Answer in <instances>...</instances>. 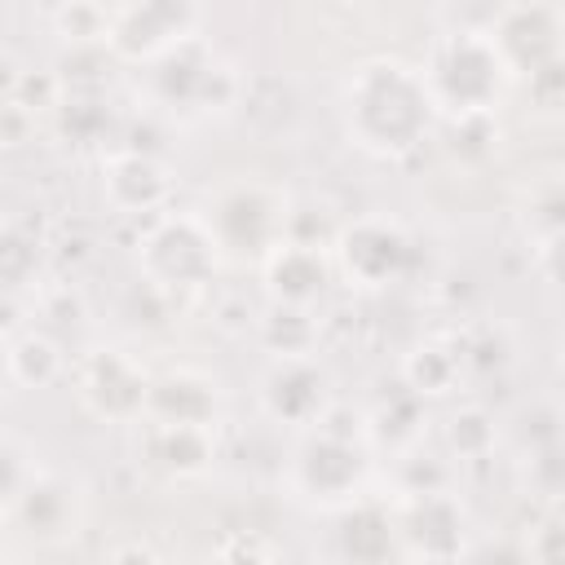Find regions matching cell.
<instances>
[{"instance_id": "cell-38", "label": "cell", "mask_w": 565, "mask_h": 565, "mask_svg": "<svg viewBox=\"0 0 565 565\" xmlns=\"http://www.w3.org/2000/svg\"><path fill=\"white\" fill-rule=\"evenodd\" d=\"M561 371H565V340H561Z\"/></svg>"}, {"instance_id": "cell-35", "label": "cell", "mask_w": 565, "mask_h": 565, "mask_svg": "<svg viewBox=\"0 0 565 565\" xmlns=\"http://www.w3.org/2000/svg\"><path fill=\"white\" fill-rule=\"evenodd\" d=\"M539 265H543V274H547L552 282H561V287H565V234H556V238H547V243H543Z\"/></svg>"}, {"instance_id": "cell-9", "label": "cell", "mask_w": 565, "mask_h": 565, "mask_svg": "<svg viewBox=\"0 0 565 565\" xmlns=\"http://www.w3.org/2000/svg\"><path fill=\"white\" fill-rule=\"evenodd\" d=\"M463 530H468V516L446 490L415 494L411 508H406V521H402V539L424 561H437V565H446L463 552Z\"/></svg>"}, {"instance_id": "cell-27", "label": "cell", "mask_w": 565, "mask_h": 565, "mask_svg": "<svg viewBox=\"0 0 565 565\" xmlns=\"http://www.w3.org/2000/svg\"><path fill=\"white\" fill-rule=\"evenodd\" d=\"M530 486L543 499H565V446H547L530 455Z\"/></svg>"}, {"instance_id": "cell-15", "label": "cell", "mask_w": 565, "mask_h": 565, "mask_svg": "<svg viewBox=\"0 0 565 565\" xmlns=\"http://www.w3.org/2000/svg\"><path fill=\"white\" fill-rule=\"evenodd\" d=\"M402 530L393 525V516L375 503H358L340 516L335 525V547L349 565H388L397 552Z\"/></svg>"}, {"instance_id": "cell-33", "label": "cell", "mask_w": 565, "mask_h": 565, "mask_svg": "<svg viewBox=\"0 0 565 565\" xmlns=\"http://www.w3.org/2000/svg\"><path fill=\"white\" fill-rule=\"evenodd\" d=\"M0 265H4V282L9 287H18L22 278H26V269H35V252H31V243L18 234V230H9L4 234V247H0Z\"/></svg>"}, {"instance_id": "cell-23", "label": "cell", "mask_w": 565, "mask_h": 565, "mask_svg": "<svg viewBox=\"0 0 565 565\" xmlns=\"http://www.w3.org/2000/svg\"><path fill=\"white\" fill-rule=\"evenodd\" d=\"M57 115H62V132L75 137V141H97L110 128V110L97 93H71L57 106Z\"/></svg>"}, {"instance_id": "cell-34", "label": "cell", "mask_w": 565, "mask_h": 565, "mask_svg": "<svg viewBox=\"0 0 565 565\" xmlns=\"http://www.w3.org/2000/svg\"><path fill=\"white\" fill-rule=\"evenodd\" d=\"M26 128H31V110H22L18 102H4L0 106V137H4V146H22Z\"/></svg>"}, {"instance_id": "cell-17", "label": "cell", "mask_w": 565, "mask_h": 565, "mask_svg": "<svg viewBox=\"0 0 565 565\" xmlns=\"http://www.w3.org/2000/svg\"><path fill=\"white\" fill-rule=\"evenodd\" d=\"M212 75H216V62L207 53H199L194 44H172L159 57L150 84H154L159 102H168V106H203Z\"/></svg>"}, {"instance_id": "cell-10", "label": "cell", "mask_w": 565, "mask_h": 565, "mask_svg": "<svg viewBox=\"0 0 565 565\" xmlns=\"http://www.w3.org/2000/svg\"><path fill=\"white\" fill-rule=\"evenodd\" d=\"M362 468L366 459L353 446V437H335V433H313L296 455V481L318 499L349 494L362 481Z\"/></svg>"}, {"instance_id": "cell-1", "label": "cell", "mask_w": 565, "mask_h": 565, "mask_svg": "<svg viewBox=\"0 0 565 565\" xmlns=\"http://www.w3.org/2000/svg\"><path fill=\"white\" fill-rule=\"evenodd\" d=\"M433 119V88L402 62H366L349 84V132L375 154L411 150Z\"/></svg>"}, {"instance_id": "cell-14", "label": "cell", "mask_w": 565, "mask_h": 565, "mask_svg": "<svg viewBox=\"0 0 565 565\" xmlns=\"http://www.w3.org/2000/svg\"><path fill=\"white\" fill-rule=\"evenodd\" d=\"M146 415H154V424H194V428H207L216 419V388H212V380H203L194 371L159 375L150 384Z\"/></svg>"}, {"instance_id": "cell-21", "label": "cell", "mask_w": 565, "mask_h": 565, "mask_svg": "<svg viewBox=\"0 0 565 565\" xmlns=\"http://www.w3.org/2000/svg\"><path fill=\"white\" fill-rule=\"evenodd\" d=\"M459 375V353L441 349V344H415L402 362V380L415 397H433V393H446Z\"/></svg>"}, {"instance_id": "cell-3", "label": "cell", "mask_w": 565, "mask_h": 565, "mask_svg": "<svg viewBox=\"0 0 565 565\" xmlns=\"http://www.w3.org/2000/svg\"><path fill=\"white\" fill-rule=\"evenodd\" d=\"M146 278L159 287H194L216 269V238L199 216H163L141 243Z\"/></svg>"}, {"instance_id": "cell-32", "label": "cell", "mask_w": 565, "mask_h": 565, "mask_svg": "<svg viewBox=\"0 0 565 565\" xmlns=\"http://www.w3.org/2000/svg\"><path fill=\"white\" fill-rule=\"evenodd\" d=\"M468 565H530V556H525V543L499 534V539H481L468 552Z\"/></svg>"}, {"instance_id": "cell-18", "label": "cell", "mask_w": 565, "mask_h": 565, "mask_svg": "<svg viewBox=\"0 0 565 565\" xmlns=\"http://www.w3.org/2000/svg\"><path fill=\"white\" fill-rule=\"evenodd\" d=\"M150 459L172 477H199L212 463V433L194 424H154L146 441Z\"/></svg>"}, {"instance_id": "cell-29", "label": "cell", "mask_w": 565, "mask_h": 565, "mask_svg": "<svg viewBox=\"0 0 565 565\" xmlns=\"http://www.w3.org/2000/svg\"><path fill=\"white\" fill-rule=\"evenodd\" d=\"M525 556L530 565H565V521L547 516L543 525H534L525 539Z\"/></svg>"}, {"instance_id": "cell-19", "label": "cell", "mask_w": 565, "mask_h": 565, "mask_svg": "<svg viewBox=\"0 0 565 565\" xmlns=\"http://www.w3.org/2000/svg\"><path fill=\"white\" fill-rule=\"evenodd\" d=\"M4 366H9V380H13V384H22V388H44V384L57 380L62 353H57V344H53L44 331H22V335L9 340Z\"/></svg>"}, {"instance_id": "cell-28", "label": "cell", "mask_w": 565, "mask_h": 565, "mask_svg": "<svg viewBox=\"0 0 565 565\" xmlns=\"http://www.w3.org/2000/svg\"><path fill=\"white\" fill-rule=\"evenodd\" d=\"M508 358H512V344H508V335L494 331V327H486L481 335H472V340L463 344V353H459V362H468L472 371H503Z\"/></svg>"}, {"instance_id": "cell-25", "label": "cell", "mask_w": 565, "mask_h": 565, "mask_svg": "<svg viewBox=\"0 0 565 565\" xmlns=\"http://www.w3.org/2000/svg\"><path fill=\"white\" fill-rule=\"evenodd\" d=\"M516 437L521 446L534 455V450H547V446H565V415L552 406V402H539L521 415L516 424Z\"/></svg>"}, {"instance_id": "cell-8", "label": "cell", "mask_w": 565, "mask_h": 565, "mask_svg": "<svg viewBox=\"0 0 565 565\" xmlns=\"http://www.w3.org/2000/svg\"><path fill=\"white\" fill-rule=\"evenodd\" d=\"M260 402L278 424H313L327 411V371L309 358H287L265 375Z\"/></svg>"}, {"instance_id": "cell-31", "label": "cell", "mask_w": 565, "mask_h": 565, "mask_svg": "<svg viewBox=\"0 0 565 565\" xmlns=\"http://www.w3.org/2000/svg\"><path fill=\"white\" fill-rule=\"evenodd\" d=\"M525 84H530V93H534L539 106H556V102H565V53L552 57V62H543L534 75H525Z\"/></svg>"}, {"instance_id": "cell-20", "label": "cell", "mask_w": 565, "mask_h": 565, "mask_svg": "<svg viewBox=\"0 0 565 565\" xmlns=\"http://www.w3.org/2000/svg\"><path fill=\"white\" fill-rule=\"evenodd\" d=\"M313 313L309 309H296V305H269V313L260 318V340L269 353H278V362L287 358H309L313 349Z\"/></svg>"}, {"instance_id": "cell-7", "label": "cell", "mask_w": 565, "mask_h": 565, "mask_svg": "<svg viewBox=\"0 0 565 565\" xmlns=\"http://www.w3.org/2000/svg\"><path fill=\"white\" fill-rule=\"evenodd\" d=\"M490 44L499 49L508 71L534 75L543 62L565 53L561 49V13L547 9V4H512L494 18Z\"/></svg>"}, {"instance_id": "cell-11", "label": "cell", "mask_w": 565, "mask_h": 565, "mask_svg": "<svg viewBox=\"0 0 565 565\" xmlns=\"http://www.w3.org/2000/svg\"><path fill=\"white\" fill-rule=\"evenodd\" d=\"M265 282H269L274 305L309 309L313 300H322V291H327V282H331V269H327V256H322L318 247L282 243V247L269 252Z\"/></svg>"}, {"instance_id": "cell-6", "label": "cell", "mask_w": 565, "mask_h": 565, "mask_svg": "<svg viewBox=\"0 0 565 565\" xmlns=\"http://www.w3.org/2000/svg\"><path fill=\"white\" fill-rule=\"evenodd\" d=\"M335 252H340L344 274L362 287H384L402 278V269L411 265V238L380 216H362L344 225L335 238Z\"/></svg>"}, {"instance_id": "cell-5", "label": "cell", "mask_w": 565, "mask_h": 565, "mask_svg": "<svg viewBox=\"0 0 565 565\" xmlns=\"http://www.w3.org/2000/svg\"><path fill=\"white\" fill-rule=\"evenodd\" d=\"M150 384L154 380H146V371L119 349H93L79 362V397H84V406L93 415H102V419H115V424H124V419L146 411Z\"/></svg>"}, {"instance_id": "cell-37", "label": "cell", "mask_w": 565, "mask_h": 565, "mask_svg": "<svg viewBox=\"0 0 565 565\" xmlns=\"http://www.w3.org/2000/svg\"><path fill=\"white\" fill-rule=\"evenodd\" d=\"M212 565H274V561H269L260 547H252V543H234V547H225Z\"/></svg>"}, {"instance_id": "cell-12", "label": "cell", "mask_w": 565, "mask_h": 565, "mask_svg": "<svg viewBox=\"0 0 565 565\" xmlns=\"http://www.w3.org/2000/svg\"><path fill=\"white\" fill-rule=\"evenodd\" d=\"M102 190L106 199L119 207V212H154L163 199H168V172L154 154H141V150H124L106 163L102 172Z\"/></svg>"}, {"instance_id": "cell-36", "label": "cell", "mask_w": 565, "mask_h": 565, "mask_svg": "<svg viewBox=\"0 0 565 565\" xmlns=\"http://www.w3.org/2000/svg\"><path fill=\"white\" fill-rule=\"evenodd\" d=\"M106 565H159V556H154L146 543H119V547L106 556Z\"/></svg>"}, {"instance_id": "cell-26", "label": "cell", "mask_w": 565, "mask_h": 565, "mask_svg": "<svg viewBox=\"0 0 565 565\" xmlns=\"http://www.w3.org/2000/svg\"><path fill=\"white\" fill-rule=\"evenodd\" d=\"M57 93H62V75H53V71H22L13 84H9V102H18L22 110H40V106H62L57 102Z\"/></svg>"}, {"instance_id": "cell-2", "label": "cell", "mask_w": 565, "mask_h": 565, "mask_svg": "<svg viewBox=\"0 0 565 565\" xmlns=\"http://www.w3.org/2000/svg\"><path fill=\"white\" fill-rule=\"evenodd\" d=\"M503 57L499 49L477 35V31H459L450 35L437 57H433V71H428V88H433V102H446L455 106V115H468V110H490L494 97H499V84H503Z\"/></svg>"}, {"instance_id": "cell-22", "label": "cell", "mask_w": 565, "mask_h": 565, "mask_svg": "<svg viewBox=\"0 0 565 565\" xmlns=\"http://www.w3.org/2000/svg\"><path fill=\"white\" fill-rule=\"evenodd\" d=\"M494 415L481 411V406H459L450 419H446V446L459 455V459H481L494 450Z\"/></svg>"}, {"instance_id": "cell-24", "label": "cell", "mask_w": 565, "mask_h": 565, "mask_svg": "<svg viewBox=\"0 0 565 565\" xmlns=\"http://www.w3.org/2000/svg\"><path fill=\"white\" fill-rule=\"evenodd\" d=\"M499 141V128L490 119V110H468V115H455V128H450V150L459 159H486Z\"/></svg>"}, {"instance_id": "cell-30", "label": "cell", "mask_w": 565, "mask_h": 565, "mask_svg": "<svg viewBox=\"0 0 565 565\" xmlns=\"http://www.w3.org/2000/svg\"><path fill=\"white\" fill-rule=\"evenodd\" d=\"M530 225L543 234V243L556 238V234H565V185H547V190L534 194V203H530Z\"/></svg>"}, {"instance_id": "cell-16", "label": "cell", "mask_w": 565, "mask_h": 565, "mask_svg": "<svg viewBox=\"0 0 565 565\" xmlns=\"http://www.w3.org/2000/svg\"><path fill=\"white\" fill-rule=\"evenodd\" d=\"M9 512L22 521V530H31L35 539H57L75 525V490L62 477L35 472L26 481V490L9 503Z\"/></svg>"}, {"instance_id": "cell-13", "label": "cell", "mask_w": 565, "mask_h": 565, "mask_svg": "<svg viewBox=\"0 0 565 565\" xmlns=\"http://www.w3.org/2000/svg\"><path fill=\"white\" fill-rule=\"evenodd\" d=\"M194 18V9L185 4H132L110 22V44L119 53H154V49H172L181 44L185 22Z\"/></svg>"}, {"instance_id": "cell-4", "label": "cell", "mask_w": 565, "mask_h": 565, "mask_svg": "<svg viewBox=\"0 0 565 565\" xmlns=\"http://www.w3.org/2000/svg\"><path fill=\"white\" fill-rule=\"evenodd\" d=\"M207 230L225 252H269L287 234V212L265 185H234L212 203Z\"/></svg>"}]
</instances>
